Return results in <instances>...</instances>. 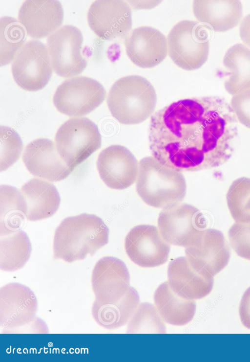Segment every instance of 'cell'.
Instances as JSON below:
<instances>
[{"instance_id":"cell-1","label":"cell","mask_w":250,"mask_h":362,"mask_svg":"<svg viewBox=\"0 0 250 362\" xmlns=\"http://www.w3.org/2000/svg\"><path fill=\"white\" fill-rule=\"evenodd\" d=\"M237 122L223 98L180 100L151 116L149 149L160 162L180 172L218 167L232 155Z\"/></svg>"},{"instance_id":"cell-2","label":"cell","mask_w":250,"mask_h":362,"mask_svg":"<svg viewBox=\"0 0 250 362\" xmlns=\"http://www.w3.org/2000/svg\"><path fill=\"white\" fill-rule=\"evenodd\" d=\"M109 233L106 225L95 215L66 218L55 230L53 258L72 263L93 256L108 243Z\"/></svg>"},{"instance_id":"cell-3","label":"cell","mask_w":250,"mask_h":362,"mask_svg":"<svg viewBox=\"0 0 250 362\" xmlns=\"http://www.w3.org/2000/svg\"><path fill=\"white\" fill-rule=\"evenodd\" d=\"M136 189L146 204L164 209L184 200L187 185L181 172L149 156L139 161Z\"/></svg>"},{"instance_id":"cell-4","label":"cell","mask_w":250,"mask_h":362,"mask_svg":"<svg viewBox=\"0 0 250 362\" xmlns=\"http://www.w3.org/2000/svg\"><path fill=\"white\" fill-rule=\"evenodd\" d=\"M157 102L155 90L139 75L122 77L110 88L107 103L112 115L124 125L143 122L152 114Z\"/></svg>"},{"instance_id":"cell-5","label":"cell","mask_w":250,"mask_h":362,"mask_svg":"<svg viewBox=\"0 0 250 362\" xmlns=\"http://www.w3.org/2000/svg\"><path fill=\"white\" fill-rule=\"evenodd\" d=\"M208 28L196 21L183 20L171 29L167 39L168 53L178 67L193 70L206 62L209 50Z\"/></svg>"},{"instance_id":"cell-6","label":"cell","mask_w":250,"mask_h":362,"mask_svg":"<svg viewBox=\"0 0 250 362\" xmlns=\"http://www.w3.org/2000/svg\"><path fill=\"white\" fill-rule=\"evenodd\" d=\"M38 302L34 292L18 283H10L0 289V326L4 333H18L32 325L47 330L43 321L36 317Z\"/></svg>"},{"instance_id":"cell-7","label":"cell","mask_w":250,"mask_h":362,"mask_svg":"<svg viewBox=\"0 0 250 362\" xmlns=\"http://www.w3.org/2000/svg\"><path fill=\"white\" fill-rule=\"evenodd\" d=\"M55 145L62 159L75 169L101 146L97 126L86 117L69 119L59 128Z\"/></svg>"},{"instance_id":"cell-8","label":"cell","mask_w":250,"mask_h":362,"mask_svg":"<svg viewBox=\"0 0 250 362\" xmlns=\"http://www.w3.org/2000/svg\"><path fill=\"white\" fill-rule=\"evenodd\" d=\"M106 91L97 80L85 76L73 77L63 81L53 97L55 108L69 116L86 115L104 101Z\"/></svg>"},{"instance_id":"cell-9","label":"cell","mask_w":250,"mask_h":362,"mask_svg":"<svg viewBox=\"0 0 250 362\" xmlns=\"http://www.w3.org/2000/svg\"><path fill=\"white\" fill-rule=\"evenodd\" d=\"M53 70L47 47L38 40L25 44L11 65L15 82L21 89L30 91L43 89L50 79Z\"/></svg>"},{"instance_id":"cell-10","label":"cell","mask_w":250,"mask_h":362,"mask_svg":"<svg viewBox=\"0 0 250 362\" xmlns=\"http://www.w3.org/2000/svg\"><path fill=\"white\" fill-rule=\"evenodd\" d=\"M185 253L194 269L213 276L227 266L230 257L224 234L213 228L199 231L185 248Z\"/></svg>"},{"instance_id":"cell-11","label":"cell","mask_w":250,"mask_h":362,"mask_svg":"<svg viewBox=\"0 0 250 362\" xmlns=\"http://www.w3.org/2000/svg\"><path fill=\"white\" fill-rule=\"evenodd\" d=\"M83 43L81 31L71 25L62 26L48 37L50 62L58 75L69 78L83 71L87 62L81 52Z\"/></svg>"},{"instance_id":"cell-12","label":"cell","mask_w":250,"mask_h":362,"mask_svg":"<svg viewBox=\"0 0 250 362\" xmlns=\"http://www.w3.org/2000/svg\"><path fill=\"white\" fill-rule=\"evenodd\" d=\"M207 222L196 207L178 203L164 208L159 213L158 226L169 245L186 248L194 236L206 228Z\"/></svg>"},{"instance_id":"cell-13","label":"cell","mask_w":250,"mask_h":362,"mask_svg":"<svg viewBox=\"0 0 250 362\" xmlns=\"http://www.w3.org/2000/svg\"><path fill=\"white\" fill-rule=\"evenodd\" d=\"M87 21L91 30L101 39L125 38L132 27L131 8L123 0H96L88 9Z\"/></svg>"},{"instance_id":"cell-14","label":"cell","mask_w":250,"mask_h":362,"mask_svg":"<svg viewBox=\"0 0 250 362\" xmlns=\"http://www.w3.org/2000/svg\"><path fill=\"white\" fill-rule=\"evenodd\" d=\"M126 253L136 265L152 268L165 264L170 250V245L155 226L141 225L133 227L125 241Z\"/></svg>"},{"instance_id":"cell-15","label":"cell","mask_w":250,"mask_h":362,"mask_svg":"<svg viewBox=\"0 0 250 362\" xmlns=\"http://www.w3.org/2000/svg\"><path fill=\"white\" fill-rule=\"evenodd\" d=\"M97 168L101 179L108 187L123 190L136 181L139 164L126 147L112 145L100 153Z\"/></svg>"},{"instance_id":"cell-16","label":"cell","mask_w":250,"mask_h":362,"mask_svg":"<svg viewBox=\"0 0 250 362\" xmlns=\"http://www.w3.org/2000/svg\"><path fill=\"white\" fill-rule=\"evenodd\" d=\"M22 160L32 175L52 182L65 179L74 170L61 158L53 141L46 138L37 139L28 144Z\"/></svg>"},{"instance_id":"cell-17","label":"cell","mask_w":250,"mask_h":362,"mask_svg":"<svg viewBox=\"0 0 250 362\" xmlns=\"http://www.w3.org/2000/svg\"><path fill=\"white\" fill-rule=\"evenodd\" d=\"M129 280V272L123 261L112 256L102 258L92 273L94 301L106 303L118 300L127 290Z\"/></svg>"},{"instance_id":"cell-18","label":"cell","mask_w":250,"mask_h":362,"mask_svg":"<svg viewBox=\"0 0 250 362\" xmlns=\"http://www.w3.org/2000/svg\"><path fill=\"white\" fill-rule=\"evenodd\" d=\"M125 45L128 58L142 68L158 65L168 52L166 37L157 29L149 26L134 29L126 37Z\"/></svg>"},{"instance_id":"cell-19","label":"cell","mask_w":250,"mask_h":362,"mask_svg":"<svg viewBox=\"0 0 250 362\" xmlns=\"http://www.w3.org/2000/svg\"><path fill=\"white\" fill-rule=\"evenodd\" d=\"M63 11L58 0H25L18 14L19 23L31 38L41 39L50 35L61 26Z\"/></svg>"},{"instance_id":"cell-20","label":"cell","mask_w":250,"mask_h":362,"mask_svg":"<svg viewBox=\"0 0 250 362\" xmlns=\"http://www.w3.org/2000/svg\"><path fill=\"white\" fill-rule=\"evenodd\" d=\"M168 283L171 289L179 296L190 300L203 298L211 291L213 276L205 274L194 269L186 257L175 258L167 269Z\"/></svg>"},{"instance_id":"cell-21","label":"cell","mask_w":250,"mask_h":362,"mask_svg":"<svg viewBox=\"0 0 250 362\" xmlns=\"http://www.w3.org/2000/svg\"><path fill=\"white\" fill-rule=\"evenodd\" d=\"M26 218L31 221L47 219L58 210L61 198L52 183L40 178L25 182L20 190Z\"/></svg>"},{"instance_id":"cell-22","label":"cell","mask_w":250,"mask_h":362,"mask_svg":"<svg viewBox=\"0 0 250 362\" xmlns=\"http://www.w3.org/2000/svg\"><path fill=\"white\" fill-rule=\"evenodd\" d=\"M192 8L199 22L218 32L235 27L243 16L240 0H195Z\"/></svg>"},{"instance_id":"cell-23","label":"cell","mask_w":250,"mask_h":362,"mask_svg":"<svg viewBox=\"0 0 250 362\" xmlns=\"http://www.w3.org/2000/svg\"><path fill=\"white\" fill-rule=\"evenodd\" d=\"M139 302L138 292L129 286L125 293L117 301L106 303L94 301L92 315L100 326L107 329H115L129 321Z\"/></svg>"},{"instance_id":"cell-24","label":"cell","mask_w":250,"mask_h":362,"mask_svg":"<svg viewBox=\"0 0 250 362\" xmlns=\"http://www.w3.org/2000/svg\"><path fill=\"white\" fill-rule=\"evenodd\" d=\"M154 300L161 317L167 323L183 326L188 323L194 317L196 311L195 300L178 295L171 289L168 281L158 286Z\"/></svg>"},{"instance_id":"cell-25","label":"cell","mask_w":250,"mask_h":362,"mask_svg":"<svg viewBox=\"0 0 250 362\" xmlns=\"http://www.w3.org/2000/svg\"><path fill=\"white\" fill-rule=\"evenodd\" d=\"M229 77L224 83L226 90L234 95L250 88V48L235 44L226 51L223 60Z\"/></svg>"},{"instance_id":"cell-26","label":"cell","mask_w":250,"mask_h":362,"mask_svg":"<svg viewBox=\"0 0 250 362\" xmlns=\"http://www.w3.org/2000/svg\"><path fill=\"white\" fill-rule=\"evenodd\" d=\"M0 268L13 272L22 268L32 250L27 234L21 229L0 233Z\"/></svg>"},{"instance_id":"cell-27","label":"cell","mask_w":250,"mask_h":362,"mask_svg":"<svg viewBox=\"0 0 250 362\" xmlns=\"http://www.w3.org/2000/svg\"><path fill=\"white\" fill-rule=\"evenodd\" d=\"M0 233L20 229L26 218L20 190L14 186L2 185L0 187Z\"/></svg>"},{"instance_id":"cell-28","label":"cell","mask_w":250,"mask_h":362,"mask_svg":"<svg viewBox=\"0 0 250 362\" xmlns=\"http://www.w3.org/2000/svg\"><path fill=\"white\" fill-rule=\"evenodd\" d=\"M0 66L13 61L23 46L26 35L25 30L16 19L3 16L0 20Z\"/></svg>"},{"instance_id":"cell-29","label":"cell","mask_w":250,"mask_h":362,"mask_svg":"<svg viewBox=\"0 0 250 362\" xmlns=\"http://www.w3.org/2000/svg\"><path fill=\"white\" fill-rule=\"evenodd\" d=\"M228 208L237 223L250 222L248 204L250 200V178L241 177L232 182L226 195Z\"/></svg>"},{"instance_id":"cell-30","label":"cell","mask_w":250,"mask_h":362,"mask_svg":"<svg viewBox=\"0 0 250 362\" xmlns=\"http://www.w3.org/2000/svg\"><path fill=\"white\" fill-rule=\"evenodd\" d=\"M127 333H166L165 325L160 314L150 303L144 302L137 307L129 321Z\"/></svg>"},{"instance_id":"cell-31","label":"cell","mask_w":250,"mask_h":362,"mask_svg":"<svg viewBox=\"0 0 250 362\" xmlns=\"http://www.w3.org/2000/svg\"><path fill=\"white\" fill-rule=\"evenodd\" d=\"M0 135V171L2 172L17 161L23 145L19 134L9 127L1 126Z\"/></svg>"},{"instance_id":"cell-32","label":"cell","mask_w":250,"mask_h":362,"mask_svg":"<svg viewBox=\"0 0 250 362\" xmlns=\"http://www.w3.org/2000/svg\"><path fill=\"white\" fill-rule=\"evenodd\" d=\"M228 236L230 246L236 253L250 260V222H235L230 227Z\"/></svg>"},{"instance_id":"cell-33","label":"cell","mask_w":250,"mask_h":362,"mask_svg":"<svg viewBox=\"0 0 250 362\" xmlns=\"http://www.w3.org/2000/svg\"><path fill=\"white\" fill-rule=\"evenodd\" d=\"M230 107L237 120L250 129V88L233 95Z\"/></svg>"},{"instance_id":"cell-34","label":"cell","mask_w":250,"mask_h":362,"mask_svg":"<svg viewBox=\"0 0 250 362\" xmlns=\"http://www.w3.org/2000/svg\"><path fill=\"white\" fill-rule=\"evenodd\" d=\"M239 315L243 325L250 329V287L245 292L241 300Z\"/></svg>"},{"instance_id":"cell-35","label":"cell","mask_w":250,"mask_h":362,"mask_svg":"<svg viewBox=\"0 0 250 362\" xmlns=\"http://www.w3.org/2000/svg\"><path fill=\"white\" fill-rule=\"evenodd\" d=\"M239 32L243 42L250 48V14L245 16L242 21Z\"/></svg>"},{"instance_id":"cell-36","label":"cell","mask_w":250,"mask_h":362,"mask_svg":"<svg viewBox=\"0 0 250 362\" xmlns=\"http://www.w3.org/2000/svg\"><path fill=\"white\" fill-rule=\"evenodd\" d=\"M248 208L250 211V200L248 204Z\"/></svg>"}]
</instances>
